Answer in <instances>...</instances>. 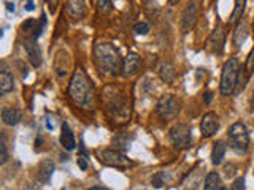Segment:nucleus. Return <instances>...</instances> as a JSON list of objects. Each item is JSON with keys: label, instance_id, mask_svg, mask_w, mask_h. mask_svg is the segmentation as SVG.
Returning <instances> with one entry per match:
<instances>
[{"label": "nucleus", "instance_id": "19", "mask_svg": "<svg viewBox=\"0 0 254 190\" xmlns=\"http://www.w3.org/2000/svg\"><path fill=\"white\" fill-rule=\"evenodd\" d=\"M246 37H248V22L245 19H240L235 27V32H234V45L237 48H240L245 43Z\"/></svg>", "mask_w": 254, "mask_h": 190}, {"label": "nucleus", "instance_id": "35", "mask_svg": "<svg viewBox=\"0 0 254 190\" xmlns=\"http://www.w3.org/2000/svg\"><path fill=\"white\" fill-rule=\"evenodd\" d=\"M251 108L254 109V91H253V97H251Z\"/></svg>", "mask_w": 254, "mask_h": 190}, {"label": "nucleus", "instance_id": "11", "mask_svg": "<svg viewBox=\"0 0 254 190\" xmlns=\"http://www.w3.org/2000/svg\"><path fill=\"white\" fill-rule=\"evenodd\" d=\"M218 129H219V119H218L216 113H213V111L206 113L203 116V119H202V122H200L202 137L210 138V137H213V135L218 132Z\"/></svg>", "mask_w": 254, "mask_h": 190}, {"label": "nucleus", "instance_id": "37", "mask_svg": "<svg viewBox=\"0 0 254 190\" xmlns=\"http://www.w3.org/2000/svg\"><path fill=\"white\" fill-rule=\"evenodd\" d=\"M221 190H227V189H222V187H221Z\"/></svg>", "mask_w": 254, "mask_h": 190}, {"label": "nucleus", "instance_id": "30", "mask_svg": "<svg viewBox=\"0 0 254 190\" xmlns=\"http://www.w3.org/2000/svg\"><path fill=\"white\" fill-rule=\"evenodd\" d=\"M245 68H246V71H248V75H251V71L254 70V48H253L250 55H248V60H246Z\"/></svg>", "mask_w": 254, "mask_h": 190}, {"label": "nucleus", "instance_id": "9", "mask_svg": "<svg viewBox=\"0 0 254 190\" xmlns=\"http://www.w3.org/2000/svg\"><path fill=\"white\" fill-rule=\"evenodd\" d=\"M198 18V3L197 0H190V2L186 5L185 11H183V19H181V26L185 32H189L195 26Z\"/></svg>", "mask_w": 254, "mask_h": 190}, {"label": "nucleus", "instance_id": "6", "mask_svg": "<svg viewBox=\"0 0 254 190\" xmlns=\"http://www.w3.org/2000/svg\"><path fill=\"white\" fill-rule=\"evenodd\" d=\"M107 111L116 119L129 117V108H126L123 94H108L107 91Z\"/></svg>", "mask_w": 254, "mask_h": 190}, {"label": "nucleus", "instance_id": "32", "mask_svg": "<svg viewBox=\"0 0 254 190\" xmlns=\"http://www.w3.org/2000/svg\"><path fill=\"white\" fill-rule=\"evenodd\" d=\"M211 101V94H205V103H210Z\"/></svg>", "mask_w": 254, "mask_h": 190}, {"label": "nucleus", "instance_id": "24", "mask_svg": "<svg viewBox=\"0 0 254 190\" xmlns=\"http://www.w3.org/2000/svg\"><path fill=\"white\" fill-rule=\"evenodd\" d=\"M248 71H246L245 67H240V71H238V79H237V86H235V94L242 92L246 86V81H248Z\"/></svg>", "mask_w": 254, "mask_h": 190}, {"label": "nucleus", "instance_id": "31", "mask_svg": "<svg viewBox=\"0 0 254 190\" xmlns=\"http://www.w3.org/2000/svg\"><path fill=\"white\" fill-rule=\"evenodd\" d=\"M230 190H245V179L243 178H238L234 181V184H232V189Z\"/></svg>", "mask_w": 254, "mask_h": 190}, {"label": "nucleus", "instance_id": "27", "mask_svg": "<svg viewBox=\"0 0 254 190\" xmlns=\"http://www.w3.org/2000/svg\"><path fill=\"white\" fill-rule=\"evenodd\" d=\"M133 32L137 35H146L148 32H149V24H146V22H137L133 26Z\"/></svg>", "mask_w": 254, "mask_h": 190}, {"label": "nucleus", "instance_id": "17", "mask_svg": "<svg viewBox=\"0 0 254 190\" xmlns=\"http://www.w3.org/2000/svg\"><path fill=\"white\" fill-rule=\"evenodd\" d=\"M14 89V78L5 67L0 70V94L5 95Z\"/></svg>", "mask_w": 254, "mask_h": 190}, {"label": "nucleus", "instance_id": "16", "mask_svg": "<svg viewBox=\"0 0 254 190\" xmlns=\"http://www.w3.org/2000/svg\"><path fill=\"white\" fill-rule=\"evenodd\" d=\"M157 73L159 76H161L162 81L165 83H173V79H175V67L172 65V63L169 60H162V62H159V65H157Z\"/></svg>", "mask_w": 254, "mask_h": 190}, {"label": "nucleus", "instance_id": "25", "mask_svg": "<svg viewBox=\"0 0 254 190\" xmlns=\"http://www.w3.org/2000/svg\"><path fill=\"white\" fill-rule=\"evenodd\" d=\"M97 8L102 14H110L113 11V2L111 0H97Z\"/></svg>", "mask_w": 254, "mask_h": 190}, {"label": "nucleus", "instance_id": "20", "mask_svg": "<svg viewBox=\"0 0 254 190\" xmlns=\"http://www.w3.org/2000/svg\"><path fill=\"white\" fill-rule=\"evenodd\" d=\"M226 144L222 141H216L213 144V150H211V163L213 165H221L222 160H224L226 155Z\"/></svg>", "mask_w": 254, "mask_h": 190}, {"label": "nucleus", "instance_id": "28", "mask_svg": "<svg viewBox=\"0 0 254 190\" xmlns=\"http://www.w3.org/2000/svg\"><path fill=\"white\" fill-rule=\"evenodd\" d=\"M87 163H89V157L84 154V150L81 149V154L78 155V165L81 170H86L87 168Z\"/></svg>", "mask_w": 254, "mask_h": 190}, {"label": "nucleus", "instance_id": "33", "mask_svg": "<svg viewBox=\"0 0 254 190\" xmlns=\"http://www.w3.org/2000/svg\"><path fill=\"white\" fill-rule=\"evenodd\" d=\"M87 190H108L105 187H91V189H87Z\"/></svg>", "mask_w": 254, "mask_h": 190}, {"label": "nucleus", "instance_id": "10", "mask_svg": "<svg viewBox=\"0 0 254 190\" xmlns=\"http://www.w3.org/2000/svg\"><path fill=\"white\" fill-rule=\"evenodd\" d=\"M141 67V57L137 54V52H129L123 59V65H121V70H123V75L124 76H133L138 73V70Z\"/></svg>", "mask_w": 254, "mask_h": 190}, {"label": "nucleus", "instance_id": "1", "mask_svg": "<svg viewBox=\"0 0 254 190\" xmlns=\"http://www.w3.org/2000/svg\"><path fill=\"white\" fill-rule=\"evenodd\" d=\"M68 97L70 100L75 103L76 106L83 109H89L94 106V87L91 79L87 78V75L81 68H76L68 84Z\"/></svg>", "mask_w": 254, "mask_h": 190}, {"label": "nucleus", "instance_id": "12", "mask_svg": "<svg viewBox=\"0 0 254 190\" xmlns=\"http://www.w3.org/2000/svg\"><path fill=\"white\" fill-rule=\"evenodd\" d=\"M24 49H26L27 52V59L30 60V63L34 65L35 68H38L40 65H42V49H40V46L37 45V40L34 38H27L26 42H24Z\"/></svg>", "mask_w": 254, "mask_h": 190}, {"label": "nucleus", "instance_id": "3", "mask_svg": "<svg viewBox=\"0 0 254 190\" xmlns=\"http://www.w3.org/2000/svg\"><path fill=\"white\" fill-rule=\"evenodd\" d=\"M238 71H240V62L237 57L229 59L224 67H222V73H221V84H219V91L221 94L227 97V95H232L235 92V86H237V79H238Z\"/></svg>", "mask_w": 254, "mask_h": 190}, {"label": "nucleus", "instance_id": "22", "mask_svg": "<svg viewBox=\"0 0 254 190\" xmlns=\"http://www.w3.org/2000/svg\"><path fill=\"white\" fill-rule=\"evenodd\" d=\"M203 190H221V176L216 171H211L206 174Z\"/></svg>", "mask_w": 254, "mask_h": 190}, {"label": "nucleus", "instance_id": "8", "mask_svg": "<svg viewBox=\"0 0 254 190\" xmlns=\"http://www.w3.org/2000/svg\"><path fill=\"white\" fill-rule=\"evenodd\" d=\"M170 140L177 149H188L190 146V129L186 124H177L170 130Z\"/></svg>", "mask_w": 254, "mask_h": 190}, {"label": "nucleus", "instance_id": "7", "mask_svg": "<svg viewBox=\"0 0 254 190\" xmlns=\"http://www.w3.org/2000/svg\"><path fill=\"white\" fill-rule=\"evenodd\" d=\"M99 160L103 165L115 166V168H127V166L133 165L124 154H121L119 150H115V149H105V150H102V152H99Z\"/></svg>", "mask_w": 254, "mask_h": 190}, {"label": "nucleus", "instance_id": "29", "mask_svg": "<svg viewBox=\"0 0 254 190\" xmlns=\"http://www.w3.org/2000/svg\"><path fill=\"white\" fill-rule=\"evenodd\" d=\"M151 184H153L156 189H161L164 186V174L162 173H157L153 176V179H151Z\"/></svg>", "mask_w": 254, "mask_h": 190}, {"label": "nucleus", "instance_id": "36", "mask_svg": "<svg viewBox=\"0 0 254 190\" xmlns=\"http://www.w3.org/2000/svg\"><path fill=\"white\" fill-rule=\"evenodd\" d=\"M167 2H169V3H172V5H175V3H178L180 0H167Z\"/></svg>", "mask_w": 254, "mask_h": 190}, {"label": "nucleus", "instance_id": "34", "mask_svg": "<svg viewBox=\"0 0 254 190\" xmlns=\"http://www.w3.org/2000/svg\"><path fill=\"white\" fill-rule=\"evenodd\" d=\"M26 8H27V10H29V11H30V10H34V3H32V2H29Z\"/></svg>", "mask_w": 254, "mask_h": 190}, {"label": "nucleus", "instance_id": "23", "mask_svg": "<svg viewBox=\"0 0 254 190\" xmlns=\"http://www.w3.org/2000/svg\"><path fill=\"white\" fill-rule=\"evenodd\" d=\"M245 6H246V0H235L234 11H232V14H230V18H229V24H235V22H238L242 19Z\"/></svg>", "mask_w": 254, "mask_h": 190}, {"label": "nucleus", "instance_id": "5", "mask_svg": "<svg viewBox=\"0 0 254 190\" xmlns=\"http://www.w3.org/2000/svg\"><path fill=\"white\" fill-rule=\"evenodd\" d=\"M156 111L162 121H173L180 113V101L175 95H164V97L157 101Z\"/></svg>", "mask_w": 254, "mask_h": 190}, {"label": "nucleus", "instance_id": "18", "mask_svg": "<svg viewBox=\"0 0 254 190\" xmlns=\"http://www.w3.org/2000/svg\"><path fill=\"white\" fill-rule=\"evenodd\" d=\"M2 121L5 125H16V124H19L21 121V111L18 108H10V106H5L2 109Z\"/></svg>", "mask_w": 254, "mask_h": 190}, {"label": "nucleus", "instance_id": "21", "mask_svg": "<svg viewBox=\"0 0 254 190\" xmlns=\"http://www.w3.org/2000/svg\"><path fill=\"white\" fill-rule=\"evenodd\" d=\"M53 170H54L53 162L51 160H43L42 163H40V166H38V179L46 184V182L50 181V178H51Z\"/></svg>", "mask_w": 254, "mask_h": 190}, {"label": "nucleus", "instance_id": "26", "mask_svg": "<svg viewBox=\"0 0 254 190\" xmlns=\"http://www.w3.org/2000/svg\"><path fill=\"white\" fill-rule=\"evenodd\" d=\"M8 160V150H6V142H5V137L2 135V141H0V163L5 165Z\"/></svg>", "mask_w": 254, "mask_h": 190}, {"label": "nucleus", "instance_id": "14", "mask_svg": "<svg viewBox=\"0 0 254 190\" xmlns=\"http://www.w3.org/2000/svg\"><path fill=\"white\" fill-rule=\"evenodd\" d=\"M224 42H226V32L222 24H218L216 29L213 30V34L208 38V48L213 52H221L222 48H224Z\"/></svg>", "mask_w": 254, "mask_h": 190}, {"label": "nucleus", "instance_id": "2", "mask_svg": "<svg viewBox=\"0 0 254 190\" xmlns=\"http://www.w3.org/2000/svg\"><path fill=\"white\" fill-rule=\"evenodd\" d=\"M94 60L97 68L105 75H115L123 65L121 55L111 43H97L94 48Z\"/></svg>", "mask_w": 254, "mask_h": 190}, {"label": "nucleus", "instance_id": "13", "mask_svg": "<svg viewBox=\"0 0 254 190\" xmlns=\"http://www.w3.org/2000/svg\"><path fill=\"white\" fill-rule=\"evenodd\" d=\"M65 10L71 21H81L86 16V0H67Z\"/></svg>", "mask_w": 254, "mask_h": 190}, {"label": "nucleus", "instance_id": "15", "mask_svg": "<svg viewBox=\"0 0 254 190\" xmlns=\"http://www.w3.org/2000/svg\"><path fill=\"white\" fill-rule=\"evenodd\" d=\"M61 144L64 146V149L67 150H73L76 147V140H75V135L71 132V129L68 127L67 122L62 124V129H61Z\"/></svg>", "mask_w": 254, "mask_h": 190}, {"label": "nucleus", "instance_id": "4", "mask_svg": "<svg viewBox=\"0 0 254 190\" xmlns=\"http://www.w3.org/2000/svg\"><path fill=\"white\" fill-rule=\"evenodd\" d=\"M227 138H229V146L232 150L238 154H245L246 150L250 147V135L248 130L243 122H235L230 125L229 133H227Z\"/></svg>", "mask_w": 254, "mask_h": 190}]
</instances>
